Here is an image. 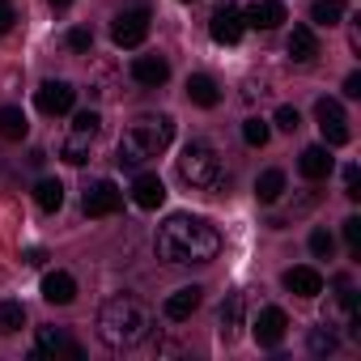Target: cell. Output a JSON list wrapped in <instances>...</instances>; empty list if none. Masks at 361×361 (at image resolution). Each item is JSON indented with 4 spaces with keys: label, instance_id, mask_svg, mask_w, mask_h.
Masks as SVG:
<instances>
[{
    "label": "cell",
    "instance_id": "83f0119b",
    "mask_svg": "<svg viewBox=\"0 0 361 361\" xmlns=\"http://www.w3.org/2000/svg\"><path fill=\"white\" fill-rule=\"evenodd\" d=\"M268 136H272L268 119H247V123H243V140H247L251 149H264V145H268Z\"/></svg>",
    "mask_w": 361,
    "mask_h": 361
},
{
    "label": "cell",
    "instance_id": "603a6c76",
    "mask_svg": "<svg viewBox=\"0 0 361 361\" xmlns=\"http://www.w3.org/2000/svg\"><path fill=\"white\" fill-rule=\"evenodd\" d=\"M255 196H259V204H276L285 196V174L281 170H264L255 178Z\"/></svg>",
    "mask_w": 361,
    "mask_h": 361
},
{
    "label": "cell",
    "instance_id": "4dcf8cb0",
    "mask_svg": "<svg viewBox=\"0 0 361 361\" xmlns=\"http://www.w3.org/2000/svg\"><path fill=\"white\" fill-rule=\"evenodd\" d=\"M276 128H281V132H298V128H302L298 106H281V111H276Z\"/></svg>",
    "mask_w": 361,
    "mask_h": 361
},
{
    "label": "cell",
    "instance_id": "30bf717a",
    "mask_svg": "<svg viewBox=\"0 0 361 361\" xmlns=\"http://www.w3.org/2000/svg\"><path fill=\"white\" fill-rule=\"evenodd\" d=\"M35 102H39L43 115H68L73 102H77V90L68 81H43L39 94H35Z\"/></svg>",
    "mask_w": 361,
    "mask_h": 361
},
{
    "label": "cell",
    "instance_id": "9c48e42d",
    "mask_svg": "<svg viewBox=\"0 0 361 361\" xmlns=\"http://www.w3.org/2000/svg\"><path fill=\"white\" fill-rule=\"evenodd\" d=\"M111 39L119 47H140L149 39V9H128L111 22Z\"/></svg>",
    "mask_w": 361,
    "mask_h": 361
},
{
    "label": "cell",
    "instance_id": "8d00e7d4",
    "mask_svg": "<svg viewBox=\"0 0 361 361\" xmlns=\"http://www.w3.org/2000/svg\"><path fill=\"white\" fill-rule=\"evenodd\" d=\"M43 259H47V255H43V247H30V251H26V264H30V268H39Z\"/></svg>",
    "mask_w": 361,
    "mask_h": 361
},
{
    "label": "cell",
    "instance_id": "4fadbf2b",
    "mask_svg": "<svg viewBox=\"0 0 361 361\" xmlns=\"http://www.w3.org/2000/svg\"><path fill=\"white\" fill-rule=\"evenodd\" d=\"M285 289L298 293V298H319V293H323V276H319V268L298 264V268L285 272Z\"/></svg>",
    "mask_w": 361,
    "mask_h": 361
},
{
    "label": "cell",
    "instance_id": "5bb4252c",
    "mask_svg": "<svg viewBox=\"0 0 361 361\" xmlns=\"http://www.w3.org/2000/svg\"><path fill=\"white\" fill-rule=\"evenodd\" d=\"M56 353H68V357H81V348L60 331V327H39V344H35V361H43V357H56Z\"/></svg>",
    "mask_w": 361,
    "mask_h": 361
},
{
    "label": "cell",
    "instance_id": "4316f807",
    "mask_svg": "<svg viewBox=\"0 0 361 361\" xmlns=\"http://www.w3.org/2000/svg\"><path fill=\"white\" fill-rule=\"evenodd\" d=\"M340 18H344L340 0H314V5H310V22L314 26H340Z\"/></svg>",
    "mask_w": 361,
    "mask_h": 361
},
{
    "label": "cell",
    "instance_id": "277c9868",
    "mask_svg": "<svg viewBox=\"0 0 361 361\" xmlns=\"http://www.w3.org/2000/svg\"><path fill=\"white\" fill-rule=\"evenodd\" d=\"M178 178L188 188H217L221 183V157L213 145L204 140H192L183 153H178Z\"/></svg>",
    "mask_w": 361,
    "mask_h": 361
},
{
    "label": "cell",
    "instance_id": "6da1fadb",
    "mask_svg": "<svg viewBox=\"0 0 361 361\" xmlns=\"http://www.w3.org/2000/svg\"><path fill=\"white\" fill-rule=\"evenodd\" d=\"M157 259L166 264H209L221 251V234L192 213H170L157 230Z\"/></svg>",
    "mask_w": 361,
    "mask_h": 361
},
{
    "label": "cell",
    "instance_id": "74e56055",
    "mask_svg": "<svg viewBox=\"0 0 361 361\" xmlns=\"http://www.w3.org/2000/svg\"><path fill=\"white\" fill-rule=\"evenodd\" d=\"M73 5V0H51V9H68Z\"/></svg>",
    "mask_w": 361,
    "mask_h": 361
},
{
    "label": "cell",
    "instance_id": "d590c367",
    "mask_svg": "<svg viewBox=\"0 0 361 361\" xmlns=\"http://www.w3.org/2000/svg\"><path fill=\"white\" fill-rule=\"evenodd\" d=\"M344 94H348V98H361V73H353V77L344 81Z\"/></svg>",
    "mask_w": 361,
    "mask_h": 361
},
{
    "label": "cell",
    "instance_id": "5b68a950",
    "mask_svg": "<svg viewBox=\"0 0 361 361\" xmlns=\"http://www.w3.org/2000/svg\"><path fill=\"white\" fill-rule=\"evenodd\" d=\"M98 132H102V115H98V111H77V115H73V128H68V136H64V145H60V157H64L68 166H85V161H90V149H94V140H98Z\"/></svg>",
    "mask_w": 361,
    "mask_h": 361
},
{
    "label": "cell",
    "instance_id": "52a82bcc",
    "mask_svg": "<svg viewBox=\"0 0 361 361\" xmlns=\"http://www.w3.org/2000/svg\"><path fill=\"white\" fill-rule=\"evenodd\" d=\"M285 331H289V314H285L281 306H264V310L255 314V323H251V336H255L259 348H276V344L285 340Z\"/></svg>",
    "mask_w": 361,
    "mask_h": 361
},
{
    "label": "cell",
    "instance_id": "7a4b0ae2",
    "mask_svg": "<svg viewBox=\"0 0 361 361\" xmlns=\"http://www.w3.org/2000/svg\"><path fill=\"white\" fill-rule=\"evenodd\" d=\"M149 331H153V314H149V306L140 298L119 293V298L102 302V310H98V340L106 348H115V353L136 348V344L149 340Z\"/></svg>",
    "mask_w": 361,
    "mask_h": 361
},
{
    "label": "cell",
    "instance_id": "7402d4cb",
    "mask_svg": "<svg viewBox=\"0 0 361 361\" xmlns=\"http://www.w3.org/2000/svg\"><path fill=\"white\" fill-rule=\"evenodd\" d=\"M188 98H192L196 106H217V102H221V90H217L213 77L196 73V77H188Z\"/></svg>",
    "mask_w": 361,
    "mask_h": 361
},
{
    "label": "cell",
    "instance_id": "9a60e30c",
    "mask_svg": "<svg viewBox=\"0 0 361 361\" xmlns=\"http://www.w3.org/2000/svg\"><path fill=\"white\" fill-rule=\"evenodd\" d=\"M331 153H327V145H310V149H302V157H298V170H302V178H310V183H319V178H327L331 174Z\"/></svg>",
    "mask_w": 361,
    "mask_h": 361
},
{
    "label": "cell",
    "instance_id": "7c38bea8",
    "mask_svg": "<svg viewBox=\"0 0 361 361\" xmlns=\"http://www.w3.org/2000/svg\"><path fill=\"white\" fill-rule=\"evenodd\" d=\"M243 30H247L243 13H234V9H217V13H213V26H209L213 43H221V47H234V43L243 39Z\"/></svg>",
    "mask_w": 361,
    "mask_h": 361
},
{
    "label": "cell",
    "instance_id": "484cf974",
    "mask_svg": "<svg viewBox=\"0 0 361 361\" xmlns=\"http://www.w3.org/2000/svg\"><path fill=\"white\" fill-rule=\"evenodd\" d=\"M22 327H26V306L5 298V302H0V336H18Z\"/></svg>",
    "mask_w": 361,
    "mask_h": 361
},
{
    "label": "cell",
    "instance_id": "d6986e66",
    "mask_svg": "<svg viewBox=\"0 0 361 361\" xmlns=\"http://www.w3.org/2000/svg\"><path fill=\"white\" fill-rule=\"evenodd\" d=\"M43 298H47L51 306H68V302L77 298V281H73L68 272H60V268H56V272H47V276H43Z\"/></svg>",
    "mask_w": 361,
    "mask_h": 361
},
{
    "label": "cell",
    "instance_id": "e575fe53",
    "mask_svg": "<svg viewBox=\"0 0 361 361\" xmlns=\"http://www.w3.org/2000/svg\"><path fill=\"white\" fill-rule=\"evenodd\" d=\"M18 22V9H13V0H0V35H9Z\"/></svg>",
    "mask_w": 361,
    "mask_h": 361
},
{
    "label": "cell",
    "instance_id": "3957f363",
    "mask_svg": "<svg viewBox=\"0 0 361 361\" xmlns=\"http://www.w3.org/2000/svg\"><path fill=\"white\" fill-rule=\"evenodd\" d=\"M170 140H174V119H170V115H136V119L128 123V132L119 136L115 161H119L123 170H136V166H145L149 157L166 153Z\"/></svg>",
    "mask_w": 361,
    "mask_h": 361
},
{
    "label": "cell",
    "instance_id": "ac0fdd59",
    "mask_svg": "<svg viewBox=\"0 0 361 361\" xmlns=\"http://www.w3.org/2000/svg\"><path fill=\"white\" fill-rule=\"evenodd\" d=\"M132 77H136L140 85L157 90V85H166V77H170V64H166L161 56H136V60H132Z\"/></svg>",
    "mask_w": 361,
    "mask_h": 361
},
{
    "label": "cell",
    "instance_id": "ffe728a7",
    "mask_svg": "<svg viewBox=\"0 0 361 361\" xmlns=\"http://www.w3.org/2000/svg\"><path fill=\"white\" fill-rule=\"evenodd\" d=\"M314 56H319L314 30H310V26H293V35H289V60H293V64H310Z\"/></svg>",
    "mask_w": 361,
    "mask_h": 361
},
{
    "label": "cell",
    "instance_id": "2e32d148",
    "mask_svg": "<svg viewBox=\"0 0 361 361\" xmlns=\"http://www.w3.org/2000/svg\"><path fill=\"white\" fill-rule=\"evenodd\" d=\"M243 22L255 26V30H276L285 22V5H281V0H255V5L243 13Z\"/></svg>",
    "mask_w": 361,
    "mask_h": 361
},
{
    "label": "cell",
    "instance_id": "1f68e13d",
    "mask_svg": "<svg viewBox=\"0 0 361 361\" xmlns=\"http://www.w3.org/2000/svg\"><path fill=\"white\" fill-rule=\"evenodd\" d=\"M344 243H348L353 255H361V217H348L344 221Z\"/></svg>",
    "mask_w": 361,
    "mask_h": 361
},
{
    "label": "cell",
    "instance_id": "836d02e7",
    "mask_svg": "<svg viewBox=\"0 0 361 361\" xmlns=\"http://www.w3.org/2000/svg\"><path fill=\"white\" fill-rule=\"evenodd\" d=\"M68 47H73V51H90V47H94V35H90L85 26H73V30H68Z\"/></svg>",
    "mask_w": 361,
    "mask_h": 361
},
{
    "label": "cell",
    "instance_id": "44dd1931",
    "mask_svg": "<svg viewBox=\"0 0 361 361\" xmlns=\"http://www.w3.org/2000/svg\"><path fill=\"white\" fill-rule=\"evenodd\" d=\"M238 327H243V293H230L221 302V340L234 344L238 340Z\"/></svg>",
    "mask_w": 361,
    "mask_h": 361
},
{
    "label": "cell",
    "instance_id": "8992f818",
    "mask_svg": "<svg viewBox=\"0 0 361 361\" xmlns=\"http://www.w3.org/2000/svg\"><path fill=\"white\" fill-rule=\"evenodd\" d=\"M314 119H319V132H323V140L331 149L348 145V119H344V106L336 98H319L314 102Z\"/></svg>",
    "mask_w": 361,
    "mask_h": 361
},
{
    "label": "cell",
    "instance_id": "d4e9b609",
    "mask_svg": "<svg viewBox=\"0 0 361 361\" xmlns=\"http://www.w3.org/2000/svg\"><path fill=\"white\" fill-rule=\"evenodd\" d=\"M35 200H39L43 213H60V204H64V183H60V178H39Z\"/></svg>",
    "mask_w": 361,
    "mask_h": 361
},
{
    "label": "cell",
    "instance_id": "d6a6232c",
    "mask_svg": "<svg viewBox=\"0 0 361 361\" xmlns=\"http://www.w3.org/2000/svg\"><path fill=\"white\" fill-rule=\"evenodd\" d=\"M344 196L348 200H361V170L357 166H344Z\"/></svg>",
    "mask_w": 361,
    "mask_h": 361
},
{
    "label": "cell",
    "instance_id": "8fae6325",
    "mask_svg": "<svg viewBox=\"0 0 361 361\" xmlns=\"http://www.w3.org/2000/svg\"><path fill=\"white\" fill-rule=\"evenodd\" d=\"M200 302H204V289H200V285H183V289H174V293L166 298L161 310H166L170 323H188V319L200 310Z\"/></svg>",
    "mask_w": 361,
    "mask_h": 361
},
{
    "label": "cell",
    "instance_id": "ba28073f",
    "mask_svg": "<svg viewBox=\"0 0 361 361\" xmlns=\"http://www.w3.org/2000/svg\"><path fill=\"white\" fill-rule=\"evenodd\" d=\"M119 204H123V192L111 183V178H98V183L85 188V196H81L85 217H111V213H119Z\"/></svg>",
    "mask_w": 361,
    "mask_h": 361
},
{
    "label": "cell",
    "instance_id": "f1b7e54d",
    "mask_svg": "<svg viewBox=\"0 0 361 361\" xmlns=\"http://www.w3.org/2000/svg\"><path fill=\"white\" fill-rule=\"evenodd\" d=\"M336 344H340V340H336L327 327H314V331H310V353H314V357H327V353H336Z\"/></svg>",
    "mask_w": 361,
    "mask_h": 361
},
{
    "label": "cell",
    "instance_id": "f546056e",
    "mask_svg": "<svg viewBox=\"0 0 361 361\" xmlns=\"http://www.w3.org/2000/svg\"><path fill=\"white\" fill-rule=\"evenodd\" d=\"M310 251H314L319 259H331V251H336V238H331L327 230H314V234H310Z\"/></svg>",
    "mask_w": 361,
    "mask_h": 361
},
{
    "label": "cell",
    "instance_id": "cb8c5ba5",
    "mask_svg": "<svg viewBox=\"0 0 361 361\" xmlns=\"http://www.w3.org/2000/svg\"><path fill=\"white\" fill-rule=\"evenodd\" d=\"M26 132H30V119L18 106H0V136L5 140H26Z\"/></svg>",
    "mask_w": 361,
    "mask_h": 361
},
{
    "label": "cell",
    "instance_id": "e0dca14e",
    "mask_svg": "<svg viewBox=\"0 0 361 361\" xmlns=\"http://www.w3.org/2000/svg\"><path fill=\"white\" fill-rule=\"evenodd\" d=\"M132 200H136L140 209H157V204L166 200L161 178H157V174H149V170H140V174L132 178Z\"/></svg>",
    "mask_w": 361,
    "mask_h": 361
}]
</instances>
